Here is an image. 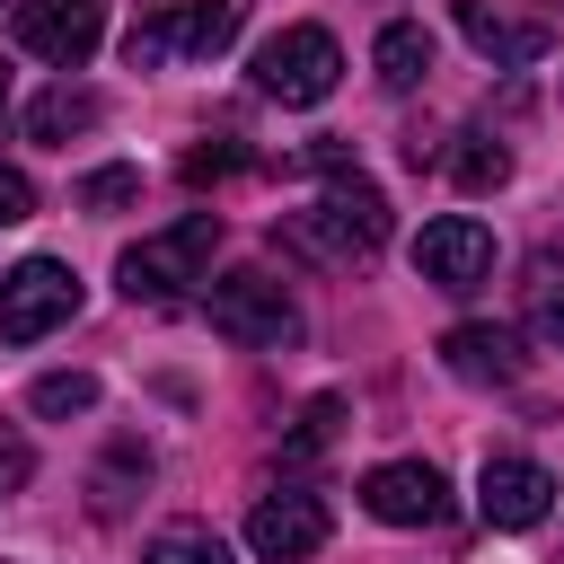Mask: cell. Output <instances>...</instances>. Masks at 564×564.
Listing matches in <instances>:
<instances>
[{
	"mask_svg": "<svg viewBox=\"0 0 564 564\" xmlns=\"http://www.w3.org/2000/svg\"><path fill=\"white\" fill-rule=\"evenodd\" d=\"M273 238H282L291 256H308V264H370V256L388 247V203H379L370 176L326 167V194H317L308 212H291Z\"/></svg>",
	"mask_w": 564,
	"mask_h": 564,
	"instance_id": "1",
	"label": "cell"
},
{
	"mask_svg": "<svg viewBox=\"0 0 564 564\" xmlns=\"http://www.w3.org/2000/svg\"><path fill=\"white\" fill-rule=\"evenodd\" d=\"M212 247H220V212H185L176 229H159V238H141V247H123L115 282H123V300H132V308H167V300H185V282H203Z\"/></svg>",
	"mask_w": 564,
	"mask_h": 564,
	"instance_id": "2",
	"label": "cell"
},
{
	"mask_svg": "<svg viewBox=\"0 0 564 564\" xmlns=\"http://www.w3.org/2000/svg\"><path fill=\"white\" fill-rule=\"evenodd\" d=\"M238 26H247V0H176V9H159V18H141V26L123 35V62H132V70L212 62V53L238 44Z\"/></svg>",
	"mask_w": 564,
	"mask_h": 564,
	"instance_id": "3",
	"label": "cell"
},
{
	"mask_svg": "<svg viewBox=\"0 0 564 564\" xmlns=\"http://www.w3.org/2000/svg\"><path fill=\"white\" fill-rule=\"evenodd\" d=\"M256 88L273 97V106H317V97H335V79H344V53H335V35L326 26H282V35H264L256 44Z\"/></svg>",
	"mask_w": 564,
	"mask_h": 564,
	"instance_id": "4",
	"label": "cell"
},
{
	"mask_svg": "<svg viewBox=\"0 0 564 564\" xmlns=\"http://www.w3.org/2000/svg\"><path fill=\"white\" fill-rule=\"evenodd\" d=\"M79 317V273L62 256H26L0 273V344H35Z\"/></svg>",
	"mask_w": 564,
	"mask_h": 564,
	"instance_id": "5",
	"label": "cell"
},
{
	"mask_svg": "<svg viewBox=\"0 0 564 564\" xmlns=\"http://www.w3.org/2000/svg\"><path fill=\"white\" fill-rule=\"evenodd\" d=\"M212 326L229 335V344H247V352H282L291 335H300V308H291V291L273 282V273H229V282H212Z\"/></svg>",
	"mask_w": 564,
	"mask_h": 564,
	"instance_id": "6",
	"label": "cell"
},
{
	"mask_svg": "<svg viewBox=\"0 0 564 564\" xmlns=\"http://www.w3.org/2000/svg\"><path fill=\"white\" fill-rule=\"evenodd\" d=\"M9 35L53 62V70H79L97 44H106V0H9Z\"/></svg>",
	"mask_w": 564,
	"mask_h": 564,
	"instance_id": "7",
	"label": "cell"
},
{
	"mask_svg": "<svg viewBox=\"0 0 564 564\" xmlns=\"http://www.w3.org/2000/svg\"><path fill=\"white\" fill-rule=\"evenodd\" d=\"M414 273H423L432 291H476V282L494 273V229L467 220V212L423 220V238H414Z\"/></svg>",
	"mask_w": 564,
	"mask_h": 564,
	"instance_id": "8",
	"label": "cell"
},
{
	"mask_svg": "<svg viewBox=\"0 0 564 564\" xmlns=\"http://www.w3.org/2000/svg\"><path fill=\"white\" fill-rule=\"evenodd\" d=\"M361 511L388 520V529H432V520L449 511V485H441L432 458H388V467L361 476Z\"/></svg>",
	"mask_w": 564,
	"mask_h": 564,
	"instance_id": "9",
	"label": "cell"
},
{
	"mask_svg": "<svg viewBox=\"0 0 564 564\" xmlns=\"http://www.w3.org/2000/svg\"><path fill=\"white\" fill-rule=\"evenodd\" d=\"M326 502L308 494V485H282V494H264L256 511H247V546L264 555V564H300V555H317L326 546Z\"/></svg>",
	"mask_w": 564,
	"mask_h": 564,
	"instance_id": "10",
	"label": "cell"
},
{
	"mask_svg": "<svg viewBox=\"0 0 564 564\" xmlns=\"http://www.w3.org/2000/svg\"><path fill=\"white\" fill-rule=\"evenodd\" d=\"M476 511H485V529H538V520L555 511V476H546L538 458H485Z\"/></svg>",
	"mask_w": 564,
	"mask_h": 564,
	"instance_id": "11",
	"label": "cell"
},
{
	"mask_svg": "<svg viewBox=\"0 0 564 564\" xmlns=\"http://www.w3.org/2000/svg\"><path fill=\"white\" fill-rule=\"evenodd\" d=\"M458 35L494 62V70H529L546 53V18H511L502 0H458Z\"/></svg>",
	"mask_w": 564,
	"mask_h": 564,
	"instance_id": "12",
	"label": "cell"
},
{
	"mask_svg": "<svg viewBox=\"0 0 564 564\" xmlns=\"http://www.w3.org/2000/svg\"><path fill=\"white\" fill-rule=\"evenodd\" d=\"M441 361H449L458 379H476V388H511V379H520V335H511V326L467 317V326H449V335H441Z\"/></svg>",
	"mask_w": 564,
	"mask_h": 564,
	"instance_id": "13",
	"label": "cell"
},
{
	"mask_svg": "<svg viewBox=\"0 0 564 564\" xmlns=\"http://www.w3.org/2000/svg\"><path fill=\"white\" fill-rule=\"evenodd\" d=\"M370 70H379V88H388V97L423 88V70H432V26L388 18V26H379V44H370Z\"/></svg>",
	"mask_w": 564,
	"mask_h": 564,
	"instance_id": "14",
	"label": "cell"
},
{
	"mask_svg": "<svg viewBox=\"0 0 564 564\" xmlns=\"http://www.w3.org/2000/svg\"><path fill=\"white\" fill-rule=\"evenodd\" d=\"M97 115H106V97H97V88H70V79H53V88L26 106V132H35V141H70V132H88Z\"/></svg>",
	"mask_w": 564,
	"mask_h": 564,
	"instance_id": "15",
	"label": "cell"
},
{
	"mask_svg": "<svg viewBox=\"0 0 564 564\" xmlns=\"http://www.w3.org/2000/svg\"><path fill=\"white\" fill-rule=\"evenodd\" d=\"M449 176H458V194H494V185L511 176V150H502L494 132H458V150H449Z\"/></svg>",
	"mask_w": 564,
	"mask_h": 564,
	"instance_id": "16",
	"label": "cell"
},
{
	"mask_svg": "<svg viewBox=\"0 0 564 564\" xmlns=\"http://www.w3.org/2000/svg\"><path fill=\"white\" fill-rule=\"evenodd\" d=\"M26 405H35L44 423H70V414L97 405V379H88V370H44V379L26 388Z\"/></svg>",
	"mask_w": 564,
	"mask_h": 564,
	"instance_id": "17",
	"label": "cell"
},
{
	"mask_svg": "<svg viewBox=\"0 0 564 564\" xmlns=\"http://www.w3.org/2000/svg\"><path fill=\"white\" fill-rule=\"evenodd\" d=\"M141 564H238L212 529H194V520H176V529H159L150 546H141Z\"/></svg>",
	"mask_w": 564,
	"mask_h": 564,
	"instance_id": "18",
	"label": "cell"
},
{
	"mask_svg": "<svg viewBox=\"0 0 564 564\" xmlns=\"http://www.w3.org/2000/svg\"><path fill=\"white\" fill-rule=\"evenodd\" d=\"M520 291H529V326H538L546 344H564V264H555V256H538Z\"/></svg>",
	"mask_w": 564,
	"mask_h": 564,
	"instance_id": "19",
	"label": "cell"
},
{
	"mask_svg": "<svg viewBox=\"0 0 564 564\" xmlns=\"http://www.w3.org/2000/svg\"><path fill=\"white\" fill-rule=\"evenodd\" d=\"M238 167H247V150H238V141H194V150L176 159V176H185V185H212V176H238Z\"/></svg>",
	"mask_w": 564,
	"mask_h": 564,
	"instance_id": "20",
	"label": "cell"
},
{
	"mask_svg": "<svg viewBox=\"0 0 564 564\" xmlns=\"http://www.w3.org/2000/svg\"><path fill=\"white\" fill-rule=\"evenodd\" d=\"M79 203H88V212H123V203H141V167H97V176H79Z\"/></svg>",
	"mask_w": 564,
	"mask_h": 564,
	"instance_id": "21",
	"label": "cell"
},
{
	"mask_svg": "<svg viewBox=\"0 0 564 564\" xmlns=\"http://www.w3.org/2000/svg\"><path fill=\"white\" fill-rule=\"evenodd\" d=\"M335 423H344V405H335V397H308V405H300V432H291V458L326 449V441H335Z\"/></svg>",
	"mask_w": 564,
	"mask_h": 564,
	"instance_id": "22",
	"label": "cell"
},
{
	"mask_svg": "<svg viewBox=\"0 0 564 564\" xmlns=\"http://www.w3.org/2000/svg\"><path fill=\"white\" fill-rule=\"evenodd\" d=\"M26 212H35V185H26V167H9V159H0V229H9V220H26Z\"/></svg>",
	"mask_w": 564,
	"mask_h": 564,
	"instance_id": "23",
	"label": "cell"
},
{
	"mask_svg": "<svg viewBox=\"0 0 564 564\" xmlns=\"http://www.w3.org/2000/svg\"><path fill=\"white\" fill-rule=\"evenodd\" d=\"M0 115H9V70H0Z\"/></svg>",
	"mask_w": 564,
	"mask_h": 564,
	"instance_id": "24",
	"label": "cell"
},
{
	"mask_svg": "<svg viewBox=\"0 0 564 564\" xmlns=\"http://www.w3.org/2000/svg\"><path fill=\"white\" fill-rule=\"evenodd\" d=\"M0 9H9V0H0Z\"/></svg>",
	"mask_w": 564,
	"mask_h": 564,
	"instance_id": "25",
	"label": "cell"
},
{
	"mask_svg": "<svg viewBox=\"0 0 564 564\" xmlns=\"http://www.w3.org/2000/svg\"><path fill=\"white\" fill-rule=\"evenodd\" d=\"M555 564H564V555H555Z\"/></svg>",
	"mask_w": 564,
	"mask_h": 564,
	"instance_id": "26",
	"label": "cell"
}]
</instances>
